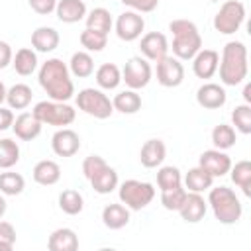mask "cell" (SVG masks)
<instances>
[{
  "label": "cell",
  "mask_w": 251,
  "mask_h": 251,
  "mask_svg": "<svg viewBox=\"0 0 251 251\" xmlns=\"http://www.w3.org/2000/svg\"><path fill=\"white\" fill-rule=\"evenodd\" d=\"M37 80L39 86L47 92L49 100H57V102H67L73 98L75 94V84L71 78V71L69 65L63 63L61 59L53 57L47 59L37 73Z\"/></svg>",
  "instance_id": "cell-1"
},
{
  "label": "cell",
  "mask_w": 251,
  "mask_h": 251,
  "mask_svg": "<svg viewBox=\"0 0 251 251\" xmlns=\"http://www.w3.org/2000/svg\"><path fill=\"white\" fill-rule=\"evenodd\" d=\"M220 80L226 86H237L247 78V47L243 41H227L220 57Z\"/></svg>",
  "instance_id": "cell-2"
},
{
  "label": "cell",
  "mask_w": 251,
  "mask_h": 251,
  "mask_svg": "<svg viewBox=\"0 0 251 251\" xmlns=\"http://www.w3.org/2000/svg\"><path fill=\"white\" fill-rule=\"evenodd\" d=\"M169 29L173 33V55L180 61H190L200 49H202V35L194 22L190 20H173L169 24Z\"/></svg>",
  "instance_id": "cell-3"
},
{
  "label": "cell",
  "mask_w": 251,
  "mask_h": 251,
  "mask_svg": "<svg viewBox=\"0 0 251 251\" xmlns=\"http://www.w3.org/2000/svg\"><path fill=\"white\" fill-rule=\"evenodd\" d=\"M206 202L212 208L214 218L220 224L231 226V224H237L241 220L243 206H241L237 194L231 188H227V186H210Z\"/></svg>",
  "instance_id": "cell-4"
},
{
  "label": "cell",
  "mask_w": 251,
  "mask_h": 251,
  "mask_svg": "<svg viewBox=\"0 0 251 251\" xmlns=\"http://www.w3.org/2000/svg\"><path fill=\"white\" fill-rule=\"evenodd\" d=\"M31 114L47 126H55V127H67L75 122L76 112L73 106H69L67 102H57V100H41L33 106Z\"/></svg>",
  "instance_id": "cell-5"
},
{
  "label": "cell",
  "mask_w": 251,
  "mask_h": 251,
  "mask_svg": "<svg viewBox=\"0 0 251 251\" xmlns=\"http://www.w3.org/2000/svg\"><path fill=\"white\" fill-rule=\"evenodd\" d=\"M118 196H120V202L137 212V210H143L151 204V200L155 198V188L151 182H143V180H135V178H129V180H124L122 184H118Z\"/></svg>",
  "instance_id": "cell-6"
},
{
  "label": "cell",
  "mask_w": 251,
  "mask_h": 251,
  "mask_svg": "<svg viewBox=\"0 0 251 251\" xmlns=\"http://www.w3.org/2000/svg\"><path fill=\"white\" fill-rule=\"evenodd\" d=\"M245 22V6L239 0H226L214 16V29L222 35L235 33Z\"/></svg>",
  "instance_id": "cell-7"
},
{
  "label": "cell",
  "mask_w": 251,
  "mask_h": 251,
  "mask_svg": "<svg viewBox=\"0 0 251 251\" xmlns=\"http://www.w3.org/2000/svg\"><path fill=\"white\" fill-rule=\"evenodd\" d=\"M76 106H78V110H82L84 114H88L96 120H106L114 112L112 100L100 88H82L76 94Z\"/></svg>",
  "instance_id": "cell-8"
},
{
  "label": "cell",
  "mask_w": 251,
  "mask_h": 251,
  "mask_svg": "<svg viewBox=\"0 0 251 251\" xmlns=\"http://www.w3.org/2000/svg\"><path fill=\"white\" fill-rule=\"evenodd\" d=\"M151 65L145 57H129L122 69V80L131 90H141L151 80Z\"/></svg>",
  "instance_id": "cell-9"
},
{
  "label": "cell",
  "mask_w": 251,
  "mask_h": 251,
  "mask_svg": "<svg viewBox=\"0 0 251 251\" xmlns=\"http://www.w3.org/2000/svg\"><path fill=\"white\" fill-rule=\"evenodd\" d=\"M184 80V67L175 55H165L157 61V82L165 88H176Z\"/></svg>",
  "instance_id": "cell-10"
},
{
  "label": "cell",
  "mask_w": 251,
  "mask_h": 251,
  "mask_svg": "<svg viewBox=\"0 0 251 251\" xmlns=\"http://www.w3.org/2000/svg\"><path fill=\"white\" fill-rule=\"evenodd\" d=\"M114 29H116V35L122 41H135V39L141 37L143 29H145V20L139 12L126 10L116 18Z\"/></svg>",
  "instance_id": "cell-11"
},
{
  "label": "cell",
  "mask_w": 251,
  "mask_h": 251,
  "mask_svg": "<svg viewBox=\"0 0 251 251\" xmlns=\"http://www.w3.org/2000/svg\"><path fill=\"white\" fill-rule=\"evenodd\" d=\"M198 167H202L208 175H212L214 178H218V176H224V175L229 173V169H231V159H229V155H227L226 151L214 147V149H208V151H204V153L200 155Z\"/></svg>",
  "instance_id": "cell-12"
},
{
  "label": "cell",
  "mask_w": 251,
  "mask_h": 251,
  "mask_svg": "<svg viewBox=\"0 0 251 251\" xmlns=\"http://www.w3.org/2000/svg\"><path fill=\"white\" fill-rule=\"evenodd\" d=\"M51 149L59 157H73L80 149V137L71 127H59L51 137Z\"/></svg>",
  "instance_id": "cell-13"
},
{
  "label": "cell",
  "mask_w": 251,
  "mask_h": 251,
  "mask_svg": "<svg viewBox=\"0 0 251 251\" xmlns=\"http://www.w3.org/2000/svg\"><path fill=\"white\" fill-rule=\"evenodd\" d=\"M139 51L147 61H159L169 51V41L161 31H149L139 41Z\"/></svg>",
  "instance_id": "cell-14"
},
{
  "label": "cell",
  "mask_w": 251,
  "mask_h": 251,
  "mask_svg": "<svg viewBox=\"0 0 251 251\" xmlns=\"http://www.w3.org/2000/svg\"><path fill=\"white\" fill-rule=\"evenodd\" d=\"M226 100H227V94H226V88L222 84L204 82L196 90V102L204 110H218L226 104Z\"/></svg>",
  "instance_id": "cell-15"
},
{
  "label": "cell",
  "mask_w": 251,
  "mask_h": 251,
  "mask_svg": "<svg viewBox=\"0 0 251 251\" xmlns=\"http://www.w3.org/2000/svg\"><path fill=\"white\" fill-rule=\"evenodd\" d=\"M206 210H208V202L200 192H186V198L178 208V214L186 224H198L204 220Z\"/></svg>",
  "instance_id": "cell-16"
},
{
  "label": "cell",
  "mask_w": 251,
  "mask_h": 251,
  "mask_svg": "<svg viewBox=\"0 0 251 251\" xmlns=\"http://www.w3.org/2000/svg\"><path fill=\"white\" fill-rule=\"evenodd\" d=\"M218 65H220V53L214 49H200L194 57H192V71L198 78H212L218 73Z\"/></svg>",
  "instance_id": "cell-17"
},
{
  "label": "cell",
  "mask_w": 251,
  "mask_h": 251,
  "mask_svg": "<svg viewBox=\"0 0 251 251\" xmlns=\"http://www.w3.org/2000/svg\"><path fill=\"white\" fill-rule=\"evenodd\" d=\"M41 127H43V124L31 112H22L18 118H14V124H12V129H14L16 137L22 139V141L35 139L41 133Z\"/></svg>",
  "instance_id": "cell-18"
},
{
  "label": "cell",
  "mask_w": 251,
  "mask_h": 251,
  "mask_svg": "<svg viewBox=\"0 0 251 251\" xmlns=\"http://www.w3.org/2000/svg\"><path fill=\"white\" fill-rule=\"evenodd\" d=\"M167 157V145L161 141V139H147L143 145H141V151H139V161L145 169H155V167H161L163 161Z\"/></svg>",
  "instance_id": "cell-19"
},
{
  "label": "cell",
  "mask_w": 251,
  "mask_h": 251,
  "mask_svg": "<svg viewBox=\"0 0 251 251\" xmlns=\"http://www.w3.org/2000/svg\"><path fill=\"white\" fill-rule=\"evenodd\" d=\"M55 14L63 24H76L86 18V4L84 0H57Z\"/></svg>",
  "instance_id": "cell-20"
},
{
  "label": "cell",
  "mask_w": 251,
  "mask_h": 251,
  "mask_svg": "<svg viewBox=\"0 0 251 251\" xmlns=\"http://www.w3.org/2000/svg\"><path fill=\"white\" fill-rule=\"evenodd\" d=\"M59 43H61V37L55 27L41 25L31 33V47L37 53H51L59 47Z\"/></svg>",
  "instance_id": "cell-21"
},
{
  "label": "cell",
  "mask_w": 251,
  "mask_h": 251,
  "mask_svg": "<svg viewBox=\"0 0 251 251\" xmlns=\"http://www.w3.org/2000/svg\"><path fill=\"white\" fill-rule=\"evenodd\" d=\"M49 251H75L78 249V237L71 227H57L47 239Z\"/></svg>",
  "instance_id": "cell-22"
},
{
  "label": "cell",
  "mask_w": 251,
  "mask_h": 251,
  "mask_svg": "<svg viewBox=\"0 0 251 251\" xmlns=\"http://www.w3.org/2000/svg\"><path fill=\"white\" fill-rule=\"evenodd\" d=\"M31 175H33V180L37 184L51 186V184H57L59 182V178H61V167L55 161H51V159H43V161L35 163Z\"/></svg>",
  "instance_id": "cell-23"
},
{
  "label": "cell",
  "mask_w": 251,
  "mask_h": 251,
  "mask_svg": "<svg viewBox=\"0 0 251 251\" xmlns=\"http://www.w3.org/2000/svg\"><path fill=\"white\" fill-rule=\"evenodd\" d=\"M12 67L20 76H29L37 69V51L33 47H22L12 57Z\"/></svg>",
  "instance_id": "cell-24"
},
{
  "label": "cell",
  "mask_w": 251,
  "mask_h": 251,
  "mask_svg": "<svg viewBox=\"0 0 251 251\" xmlns=\"http://www.w3.org/2000/svg\"><path fill=\"white\" fill-rule=\"evenodd\" d=\"M102 224L108 229H122L129 224V208L124 204H108L102 210Z\"/></svg>",
  "instance_id": "cell-25"
},
{
  "label": "cell",
  "mask_w": 251,
  "mask_h": 251,
  "mask_svg": "<svg viewBox=\"0 0 251 251\" xmlns=\"http://www.w3.org/2000/svg\"><path fill=\"white\" fill-rule=\"evenodd\" d=\"M120 184V178H118V173L116 169H112L110 165H106L104 169H100L92 178H90V186L94 188V192L98 194H110L118 188Z\"/></svg>",
  "instance_id": "cell-26"
},
{
  "label": "cell",
  "mask_w": 251,
  "mask_h": 251,
  "mask_svg": "<svg viewBox=\"0 0 251 251\" xmlns=\"http://www.w3.org/2000/svg\"><path fill=\"white\" fill-rule=\"evenodd\" d=\"M96 84L102 88V90H114L120 86L122 82V71L118 65L114 63H104L96 69Z\"/></svg>",
  "instance_id": "cell-27"
},
{
  "label": "cell",
  "mask_w": 251,
  "mask_h": 251,
  "mask_svg": "<svg viewBox=\"0 0 251 251\" xmlns=\"http://www.w3.org/2000/svg\"><path fill=\"white\" fill-rule=\"evenodd\" d=\"M212 184H214V176L208 175L202 167H192L184 175V186L188 188V192H200L202 194V192L210 190Z\"/></svg>",
  "instance_id": "cell-28"
},
{
  "label": "cell",
  "mask_w": 251,
  "mask_h": 251,
  "mask_svg": "<svg viewBox=\"0 0 251 251\" xmlns=\"http://www.w3.org/2000/svg\"><path fill=\"white\" fill-rule=\"evenodd\" d=\"M112 106L120 114H137L141 110V96L137 94V90L127 88V90H122L114 96Z\"/></svg>",
  "instance_id": "cell-29"
},
{
  "label": "cell",
  "mask_w": 251,
  "mask_h": 251,
  "mask_svg": "<svg viewBox=\"0 0 251 251\" xmlns=\"http://www.w3.org/2000/svg\"><path fill=\"white\" fill-rule=\"evenodd\" d=\"M31 98H33V92L24 82L10 86L6 92V102H8V108H12V110H25L31 104Z\"/></svg>",
  "instance_id": "cell-30"
},
{
  "label": "cell",
  "mask_w": 251,
  "mask_h": 251,
  "mask_svg": "<svg viewBox=\"0 0 251 251\" xmlns=\"http://www.w3.org/2000/svg\"><path fill=\"white\" fill-rule=\"evenodd\" d=\"M84 20H86V27L88 29L98 31V33H104V35H108L110 29L114 27L112 14L106 8H94V10H90Z\"/></svg>",
  "instance_id": "cell-31"
},
{
  "label": "cell",
  "mask_w": 251,
  "mask_h": 251,
  "mask_svg": "<svg viewBox=\"0 0 251 251\" xmlns=\"http://www.w3.org/2000/svg\"><path fill=\"white\" fill-rule=\"evenodd\" d=\"M69 71L73 76L76 78H86L94 73V59L88 51H76L73 53L71 61H69Z\"/></svg>",
  "instance_id": "cell-32"
},
{
  "label": "cell",
  "mask_w": 251,
  "mask_h": 251,
  "mask_svg": "<svg viewBox=\"0 0 251 251\" xmlns=\"http://www.w3.org/2000/svg\"><path fill=\"white\" fill-rule=\"evenodd\" d=\"M229 173H231L233 184L239 186L245 196H251V163L249 161H239V163L231 165Z\"/></svg>",
  "instance_id": "cell-33"
},
{
  "label": "cell",
  "mask_w": 251,
  "mask_h": 251,
  "mask_svg": "<svg viewBox=\"0 0 251 251\" xmlns=\"http://www.w3.org/2000/svg\"><path fill=\"white\" fill-rule=\"evenodd\" d=\"M59 208H61L65 214H69V216H76V214H80L82 208H84V198H82V194H80L78 190L67 188V190H63V192L59 194Z\"/></svg>",
  "instance_id": "cell-34"
},
{
  "label": "cell",
  "mask_w": 251,
  "mask_h": 251,
  "mask_svg": "<svg viewBox=\"0 0 251 251\" xmlns=\"http://www.w3.org/2000/svg\"><path fill=\"white\" fill-rule=\"evenodd\" d=\"M237 141V133L233 129V126H227V124H218L214 129H212V143L216 149H231Z\"/></svg>",
  "instance_id": "cell-35"
},
{
  "label": "cell",
  "mask_w": 251,
  "mask_h": 251,
  "mask_svg": "<svg viewBox=\"0 0 251 251\" xmlns=\"http://www.w3.org/2000/svg\"><path fill=\"white\" fill-rule=\"evenodd\" d=\"M25 188V180L20 173H14V171H8L6 173H0V192L4 196H18L22 194Z\"/></svg>",
  "instance_id": "cell-36"
},
{
  "label": "cell",
  "mask_w": 251,
  "mask_h": 251,
  "mask_svg": "<svg viewBox=\"0 0 251 251\" xmlns=\"http://www.w3.org/2000/svg\"><path fill=\"white\" fill-rule=\"evenodd\" d=\"M182 184V175H180V169L178 167H173V165H167V167H161L157 171V186L163 190H171V188H176Z\"/></svg>",
  "instance_id": "cell-37"
},
{
  "label": "cell",
  "mask_w": 251,
  "mask_h": 251,
  "mask_svg": "<svg viewBox=\"0 0 251 251\" xmlns=\"http://www.w3.org/2000/svg\"><path fill=\"white\" fill-rule=\"evenodd\" d=\"M18 161H20V145L10 137L0 139V169H12Z\"/></svg>",
  "instance_id": "cell-38"
},
{
  "label": "cell",
  "mask_w": 251,
  "mask_h": 251,
  "mask_svg": "<svg viewBox=\"0 0 251 251\" xmlns=\"http://www.w3.org/2000/svg\"><path fill=\"white\" fill-rule=\"evenodd\" d=\"M231 124L235 126L233 129H237L243 135H249L251 133V106L249 104L235 106L231 112Z\"/></svg>",
  "instance_id": "cell-39"
},
{
  "label": "cell",
  "mask_w": 251,
  "mask_h": 251,
  "mask_svg": "<svg viewBox=\"0 0 251 251\" xmlns=\"http://www.w3.org/2000/svg\"><path fill=\"white\" fill-rule=\"evenodd\" d=\"M186 188L176 186V188H171V190H163L161 192V204L165 210H171V212H178V208L182 206L184 198H186Z\"/></svg>",
  "instance_id": "cell-40"
},
{
  "label": "cell",
  "mask_w": 251,
  "mask_h": 251,
  "mask_svg": "<svg viewBox=\"0 0 251 251\" xmlns=\"http://www.w3.org/2000/svg\"><path fill=\"white\" fill-rule=\"evenodd\" d=\"M108 43V35L104 33H98V31H92V29H84L80 33V45L86 49V51H92V53H100Z\"/></svg>",
  "instance_id": "cell-41"
},
{
  "label": "cell",
  "mask_w": 251,
  "mask_h": 251,
  "mask_svg": "<svg viewBox=\"0 0 251 251\" xmlns=\"http://www.w3.org/2000/svg\"><path fill=\"white\" fill-rule=\"evenodd\" d=\"M16 243V229L10 222L0 218V251H10Z\"/></svg>",
  "instance_id": "cell-42"
},
{
  "label": "cell",
  "mask_w": 251,
  "mask_h": 251,
  "mask_svg": "<svg viewBox=\"0 0 251 251\" xmlns=\"http://www.w3.org/2000/svg\"><path fill=\"white\" fill-rule=\"evenodd\" d=\"M108 163L104 161V157H100V155H88L84 161H82V173H84V176L90 180L100 169H104Z\"/></svg>",
  "instance_id": "cell-43"
},
{
  "label": "cell",
  "mask_w": 251,
  "mask_h": 251,
  "mask_svg": "<svg viewBox=\"0 0 251 251\" xmlns=\"http://www.w3.org/2000/svg\"><path fill=\"white\" fill-rule=\"evenodd\" d=\"M120 2L139 14H149L159 6V0H120Z\"/></svg>",
  "instance_id": "cell-44"
},
{
  "label": "cell",
  "mask_w": 251,
  "mask_h": 251,
  "mask_svg": "<svg viewBox=\"0 0 251 251\" xmlns=\"http://www.w3.org/2000/svg\"><path fill=\"white\" fill-rule=\"evenodd\" d=\"M29 8L39 14V16H47L51 12H55V6H57V0H27Z\"/></svg>",
  "instance_id": "cell-45"
},
{
  "label": "cell",
  "mask_w": 251,
  "mask_h": 251,
  "mask_svg": "<svg viewBox=\"0 0 251 251\" xmlns=\"http://www.w3.org/2000/svg\"><path fill=\"white\" fill-rule=\"evenodd\" d=\"M12 57H14V53H12L10 43L0 39V69H6L8 65H12Z\"/></svg>",
  "instance_id": "cell-46"
},
{
  "label": "cell",
  "mask_w": 251,
  "mask_h": 251,
  "mask_svg": "<svg viewBox=\"0 0 251 251\" xmlns=\"http://www.w3.org/2000/svg\"><path fill=\"white\" fill-rule=\"evenodd\" d=\"M12 124H14V112H12V108H2L0 106V131L10 129Z\"/></svg>",
  "instance_id": "cell-47"
},
{
  "label": "cell",
  "mask_w": 251,
  "mask_h": 251,
  "mask_svg": "<svg viewBox=\"0 0 251 251\" xmlns=\"http://www.w3.org/2000/svg\"><path fill=\"white\" fill-rule=\"evenodd\" d=\"M6 210H8V202H6V198H4V194L0 192V218H4V214H6Z\"/></svg>",
  "instance_id": "cell-48"
},
{
  "label": "cell",
  "mask_w": 251,
  "mask_h": 251,
  "mask_svg": "<svg viewBox=\"0 0 251 251\" xmlns=\"http://www.w3.org/2000/svg\"><path fill=\"white\" fill-rule=\"evenodd\" d=\"M243 98H245V104L251 102V84H249V82H247L245 88H243Z\"/></svg>",
  "instance_id": "cell-49"
},
{
  "label": "cell",
  "mask_w": 251,
  "mask_h": 251,
  "mask_svg": "<svg viewBox=\"0 0 251 251\" xmlns=\"http://www.w3.org/2000/svg\"><path fill=\"white\" fill-rule=\"evenodd\" d=\"M6 92H8V88L4 86V82L0 80V106H2V102L6 100Z\"/></svg>",
  "instance_id": "cell-50"
},
{
  "label": "cell",
  "mask_w": 251,
  "mask_h": 251,
  "mask_svg": "<svg viewBox=\"0 0 251 251\" xmlns=\"http://www.w3.org/2000/svg\"><path fill=\"white\" fill-rule=\"evenodd\" d=\"M210 2H220V0H210Z\"/></svg>",
  "instance_id": "cell-51"
}]
</instances>
